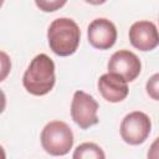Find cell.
Segmentation results:
<instances>
[{"label":"cell","mask_w":159,"mask_h":159,"mask_svg":"<svg viewBox=\"0 0 159 159\" xmlns=\"http://www.w3.org/2000/svg\"><path fill=\"white\" fill-rule=\"evenodd\" d=\"M55 63L45 53L32 58L22 77L25 89L34 96H45L55 86Z\"/></svg>","instance_id":"6da1fadb"},{"label":"cell","mask_w":159,"mask_h":159,"mask_svg":"<svg viewBox=\"0 0 159 159\" xmlns=\"http://www.w3.org/2000/svg\"><path fill=\"white\" fill-rule=\"evenodd\" d=\"M81 30L78 25L68 17L55 19L47 30L48 46L58 56H70L76 52L80 45Z\"/></svg>","instance_id":"7a4b0ae2"},{"label":"cell","mask_w":159,"mask_h":159,"mask_svg":"<svg viewBox=\"0 0 159 159\" xmlns=\"http://www.w3.org/2000/svg\"><path fill=\"white\" fill-rule=\"evenodd\" d=\"M40 139L45 152L53 157L66 155L73 145V133L62 120L47 123L41 132Z\"/></svg>","instance_id":"3957f363"},{"label":"cell","mask_w":159,"mask_h":159,"mask_svg":"<svg viewBox=\"0 0 159 159\" xmlns=\"http://www.w3.org/2000/svg\"><path fill=\"white\" fill-rule=\"evenodd\" d=\"M150 129V118L140 111H134L123 118L120 123V137L130 145H139L147 140Z\"/></svg>","instance_id":"277c9868"},{"label":"cell","mask_w":159,"mask_h":159,"mask_svg":"<svg viewBox=\"0 0 159 159\" xmlns=\"http://www.w3.org/2000/svg\"><path fill=\"white\" fill-rule=\"evenodd\" d=\"M98 103L88 93L76 91L71 103V117L81 129H88L98 123Z\"/></svg>","instance_id":"5b68a950"},{"label":"cell","mask_w":159,"mask_h":159,"mask_svg":"<svg viewBox=\"0 0 159 159\" xmlns=\"http://www.w3.org/2000/svg\"><path fill=\"white\" fill-rule=\"evenodd\" d=\"M108 73H113L123 78L125 82L134 81L142 70L140 60L129 50H119L114 52L108 61Z\"/></svg>","instance_id":"8992f818"},{"label":"cell","mask_w":159,"mask_h":159,"mask_svg":"<svg viewBox=\"0 0 159 159\" xmlns=\"http://www.w3.org/2000/svg\"><path fill=\"white\" fill-rule=\"evenodd\" d=\"M87 37L91 46L98 50L111 48L117 40V29L112 21L104 17L94 19L87 29Z\"/></svg>","instance_id":"52a82bcc"},{"label":"cell","mask_w":159,"mask_h":159,"mask_svg":"<svg viewBox=\"0 0 159 159\" xmlns=\"http://www.w3.org/2000/svg\"><path fill=\"white\" fill-rule=\"evenodd\" d=\"M129 41L139 51H152L159 45V31L152 21H137L129 29Z\"/></svg>","instance_id":"ba28073f"},{"label":"cell","mask_w":159,"mask_h":159,"mask_svg":"<svg viewBox=\"0 0 159 159\" xmlns=\"http://www.w3.org/2000/svg\"><path fill=\"white\" fill-rule=\"evenodd\" d=\"M97 86H98V91L102 94V97L111 103L122 102L123 99H125L129 92L127 82L119 76L113 75V73L102 75L98 80Z\"/></svg>","instance_id":"9c48e42d"},{"label":"cell","mask_w":159,"mask_h":159,"mask_svg":"<svg viewBox=\"0 0 159 159\" xmlns=\"http://www.w3.org/2000/svg\"><path fill=\"white\" fill-rule=\"evenodd\" d=\"M72 159H106V154L96 143L86 142L75 149Z\"/></svg>","instance_id":"30bf717a"},{"label":"cell","mask_w":159,"mask_h":159,"mask_svg":"<svg viewBox=\"0 0 159 159\" xmlns=\"http://www.w3.org/2000/svg\"><path fill=\"white\" fill-rule=\"evenodd\" d=\"M145 89L152 99L159 101V73L153 75L145 83Z\"/></svg>","instance_id":"8fae6325"},{"label":"cell","mask_w":159,"mask_h":159,"mask_svg":"<svg viewBox=\"0 0 159 159\" xmlns=\"http://www.w3.org/2000/svg\"><path fill=\"white\" fill-rule=\"evenodd\" d=\"M36 6H39L42 11H46V12H51V11H56L58 7L63 6L66 4V1H58V0H53V1H47V0H36L35 1Z\"/></svg>","instance_id":"7c38bea8"},{"label":"cell","mask_w":159,"mask_h":159,"mask_svg":"<svg viewBox=\"0 0 159 159\" xmlns=\"http://www.w3.org/2000/svg\"><path fill=\"white\" fill-rule=\"evenodd\" d=\"M147 159H159V137L155 138V140L149 147V150L147 153Z\"/></svg>","instance_id":"4fadbf2b"}]
</instances>
